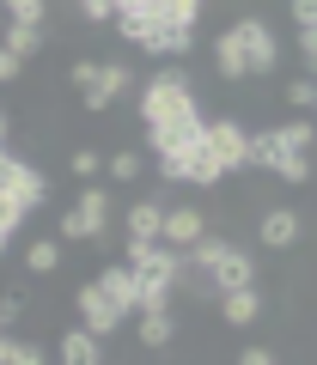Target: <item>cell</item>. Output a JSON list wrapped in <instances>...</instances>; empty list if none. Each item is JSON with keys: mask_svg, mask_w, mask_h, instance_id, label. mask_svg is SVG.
I'll return each instance as SVG.
<instances>
[{"mask_svg": "<svg viewBox=\"0 0 317 365\" xmlns=\"http://www.w3.org/2000/svg\"><path fill=\"white\" fill-rule=\"evenodd\" d=\"M141 122H146V146L158 158V182H213L226 177L220 158L208 140V116L196 104V86H189L183 67H158L141 91Z\"/></svg>", "mask_w": 317, "mask_h": 365, "instance_id": "obj_1", "label": "cell"}, {"mask_svg": "<svg viewBox=\"0 0 317 365\" xmlns=\"http://www.w3.org/2000/svg\"><path fill=\"white\" fill-rule=\"evenodd\" d=\"M79 13L92 25H116L134 49L171 61V55H189V31H196L201 0H79Z\"/></svg>", "mask_w": 317, "mask_h": 365, "instance_id": "obj_2", "label": "cell"}, {"mask_svg": "<svg viewBox=\"0 0 317 365\" xmlns=\"http://www.w3.org/2000/svg\"><path fill=\"white\" fill-rule=\"evenodd\" d=\"M43 195H49V177L0 146V232H19V225H25V213L43 207Z\"/></svg>", "mask_w": 317, "mask_h": 365, "instance_id": "obj_3", "label": "cell"}, {"mask_svg": "<svg viewBox=\"0 0 317 365\" xmlns=\"http://www.w3.org/2000/svg\"><path fill=\"white\" fill-rule=\"evenodd\" d=\"M104 225H110V189H104V182H86V189H79V201L61 213L55 237H61V244H98V237H104Z\"/></svg>", "mask_w": 317, "mask_h": 365, "instance_id": "obj_4", "label": "cell"}, {"mask_svg": "<svg viewBox=\"0 0 317 365\" xmlns=\"http://www.w3.org/2000/svg\"><path fill=\"white\" fill-rule=\"evenodd\" d=\"M251 165H256V170H275L281 182H305V177H311V153L287 146V134H281V128L251 134Z\"/></svg>", "mask_w": 317, "mask_h": 365, "instance_id": "obj_5", "label": "cell"}, {"mask_svg": "<svg viewBox=\"0 0 317 365\" xmlns=\"http://www.w3.org/2000/svg\"><path fill=\"white\" fill-rule=\"evenodd\" d=\"M238 43H244V61H251V79H263V73H275V67H281V43H275V31H268L263 25V19H238Z\"/></svg>", "mask_w": 317, "mask_h": 365, "instance_id": "obj_6", "label": "cell"}, {"mask_svg": "<svg viewBox=\"0 0 317 365\" xmlns=\"http://www.w3.org/2000/svg\"><path fill=\"white\" fill-rule=\"evenodd\" d=\"M74 304H79V323L92 329L98 341H104V335H116V329L129 323V317H122L116 304L104 299V287H98V280H86V287H79V299H74Z\"/></svg>", "mask_w": 317, "mask_h": 365, "instance_id": "obj_7", "label": "cell"}, {"mask_svg": "<svg viewBox=\"0 0 317 365\" xmlns=\"http://www.w3.org/2000/svg\"><path fill=\"white\" fill-rule=\"evenodd\" d=\"M208 140H213L220 170H244V165H251V134H244V122H232V116L208 122Z\"/></svg>", "mask_w": 317, "mask_h": 365, "instance_id": "obj_8", "label": "cell"}, {"mask_svg": "<svg viewBox=\"0 0 317 365\" xmlns=\"http://www.w3.org/2000/svg\"><path fill=\"white\" fill-rule=\"evenodd\" d=\"M98 287H104V299L116 304L122 317H141V274H134L129 262H110V268L98 274Z\"/></svg>", "mask_w": 317, "mask_h": 365, "instance_id": "obj_9", "label": "cell"}, {"mask_svg": "<svg viewBox=\"0 0 317 365\" xmlns=\"http://www.w3.org/2000/svg\"><path fill=\"white\" fill-rule=\"evenodd\" d=\"M129 86H134V79H129V67H122V61H104L98 86H86V91H79V104H86V110H110L116 98H129Z\"/></svg>", "mask_w": 317, "mask_h": 365, "instance_id": "obj_10", "label": "cell"}, {"mask_svg": "<svg viewBox=\"0 0 317 365\" xmlns=\"http://www.w3.org/2000/svg\"><path fill=\"white\" fill-rule=\"evenodd\" d=\"M201 237H208L201 207H171V213H165V244H171V250H196Z\"/></svg>", "mask_w": 317, "mask_h": 365, "instance_id": "obj_11", "label": "cell"}, {"mask_svg": "<svg viewBox=\"0 0 317 365\" xmlns=\"http://www.w3.org/2000/svg\"><path fill=\"white\" fill-rule=\"evenodd\" d=\"M165 213H171V207H165V189L146 195V201H134V207H129V237H153V244H158V237H165Z\"/></svg>", "mask_w": 317, "mask_h": 365, "instance_id": "obj_12", "label": "cell"}, {"mask_svg": "<svg viewBox=\"0 0 317 365\" xmlns=\"http://www.w3.org/2000/svg\"><path fill=\"white\" fill-rule=\"evenodd\" d=\"M256 311H263V292H256V287H232V292H220V317H226L232 329H251Z\"/></svg>", "mask_w": 317, "mask_h": 365, "instance_id": "obj_13", "label": "cell"}, {"mask_svg": "<svg viewBox=\"0 0 317 365\" xmlns=\"http://www.w3.org/2000/svg\"><path fill=\"white\" fill-rule=\"evenodd\" d=\"M61 365H104V341L92 329H67L61 335Z\"/></svg>", "mask_w": 317, "mask_h": 365, "instance_id": "obj_14", "label": "cell"}, {"mask_svg": "<svg viewBox=\"0 0 317 365\" xmlns=\"http://www.w3.org/2000/svg\"><path fill=\"white\" fill-rule=\"evenodd\" d=\"M256 237H263L268 250H293V244H299V213H293V207L263 213V232H256Z\"/></svg>", "mask_w": 317, "mask_h": 365, "instance_id": "obj_15", "label": "cell"}, {"mask_svg": "<svg viewBox=\"0 0 317 365\" xmlns=\"http://www.w3.org/2000/svg\"><path fill=\"white\" fill-rule=\"evenodd\" d=\"M213 61H220L226 79H251V61H244V43H238V31H220V43H213Z\"/></svg>", "mask_w": 317, "mask_h": 365, "instance_id": "obj_16", "label": "cell"}, {"mask_svg": "<svg viewBox=\"0 0 317 365\" xmlns=\"http://www.w3.org/2000/svg\"><path fill=\"white\" fill-rule=\"evenodd\" d=\"M61 268V237H31L25 244V274H55Z\"/></svg>", "mask_w": 317, "mask_h": 365, "instance_id": "obj_17", "label": "cell"}, {"mask_svg": "<svg viewBox=\"0 0 317 365\" xmlns=\"http://www.w3.org/2000/svg\"><path fill=\"white\" fill-rule=\"evenodd\" d=\"M0 365H49V359H43L37 341H19L13 329H0Z\"/></svg>", "mask_w": 317, "mask_h": 365, "instance_id": "obj_18", "label": "cell"}, {"mask_svg": "<svg viewBox=\"0 0 317 365\" xmlns=\"http://www.w3.org/2000/svg\"><path fill=\"white\" fill-rule=\"evenodd\" d=\"M134 335H141L146 347H171V311H141L134 317Z\"/></svg>", "mask_w": 317, "mask_h": 365, "instance_id": "obj_19", "label": "cell"}, {"mask_svg": "<svg viewBox=\"0 0 317 365\" xmlns=\"http://www.w3.org/2000/svg\"><path fill=\"white\" fill-rule=\"evenodd\" d=\"M0 43H6L19 61H31V55L43 49V25H6V37H0Z\"/></svg>", "mask_w": 317, "mask_h": 365, "instance_id": "obj_20", "label": "cell"}, {"mask_svg": "<svg viewBox=\"0 0 317 365\" xmlns=\"http://www.w3.org/2000/svg\"><path fill=\"white\" fill-rule=\"evenodd\" d=\"M0 6L13 25H43V13H49V0H0Z\"/></svg>", "mask_w": 317, "mask_h": 365, "instance_id": "obj_21", "label": "cell"}, {"mask_svg": "<svg viewBox=\"0 0 317 365\" xmlns=\"http://www.w3.org/2000/svg\"><path fill=\"white\" fill-rule=\"evenodd\" d=\"M287 104L311 116V104H317V79H311V73H299V79H293V86H287Z\"/></svg>", "mask_w": 317, "mask_h": 365, "instance_id": "obj_22", "label": "cell"}, {"mask_svg": "<svg viewBox=\"0 0 317 365\" xmlns=\"http://www.w3.org/2000/svg\"><path fill=\"white\" fill-rule=\"evenodd\" d=\"M110 177H116V182H134V177H141V153H110Z\"/></svg>", "mask_w": 317, "mask_h": 365, "instance_id": "obj_23", "label": "cell"}, {"mask_svg": "<svg viewBox=\"0 0 317 365\" xmlns=\"http://www.w3.org/2000/svg\"><path fill=\"white\" fill-rule=\"evenodd\" d=\"M104 165H110V158H98L92 146H79V153H74V177H86V182H92V177H104Z\"/></svg>", "mask_w": 317, "mask_h": 365, "instance_id": "obj_24", "label": "cell"}, {"mask_svg": "<svg viewBox=\"0 0 317 365\" xmlns=\"http://www.w3.org/2000/svg\"><path fill=\"white\" fill-rule=\"evenodd\" d=\"M19 317H25V299H19V292H6V299H0V329H13Z\"/></svg>", "mask_w": 317, "mask_h": 365, "instance_id": "obj_25", "label": "cell"}, {"mask_svg": "<svg viewBox=\"0 0 317 365\" xmlns=\"http://www.w3.org/2000/svg\"><path fill=\"white\" fill-rule=\"evenodd\" d=\"M293 25H299V31H317V0H293Z\"/></svg>", "mask_w": 317, "mask_h": 365, "instance_id": "obj_26", "label": "cell"}, {"mask_svg": "<svg viewBox=\"0 0 317 365\" xmlns=\"http://www.w3.org/2000/svg\"><path fill=\"white\" fill-rule=\"evenodd\" d=\"M98 73H104V61H74V86H79V91L98 86Z\"/></svg>", "mask_w": 317, "mask_h": 365, "instance_id": "obj_27", "label": "cell"}, {"mask_svg": "<svg viewBox=\"0 0 317 365\" xmlns=\"http://www.w3.org/2000/svg\"><path fill=\"white\" fill-rule=\"evenodd\" d=\"M299 55H305V73L317 79V31H299Z\"/></svg>", "mask_w": 317, "mask_h": 365, "instance_id": "obj_28", "label": "cell"}, {"mask_svg": "<svg viewBox=\"0 0 317 365\" xmlns=\"http://www.w3.org/2000/svg\"><path fill=\"white\" fill-rule=\"evenodd\" d=\"M19 67H25V61H19V55L0 43V86H6V79H19Z\"/></svg>", "mask_w": 317, "mask_h": 365, "instance_id": "obj_29", "label": "cell"}, {"mask_svg": "<svg viewBox=\"0 0 317 365\" xmlns=\"http://www.w3.org/2000/svg\"><path fill=\"white\" fill-rule=\"evenodd\" d=\"M238 365H275V353H268V347H244V353H238Z\"/></svg>", "mask_w": 317, "mask_h": 365, "instance_id": "obj_30", "label": "cell"}, {"mask_svg": "<svg viewBox=\"0 0 317 365\" xmlns=\"http://www.w3.org/2000/svg\"><path fill=\"white\" fill-rule=\"evenodd\" d=\"M0 140H6V110H0Z\"/></svg>", "mask_w": 317, "mask_h": 365, "instance_id": "obj_31", "label": "cell"}, {"mask_svg": "<svg viewBox=\"0 0 317 365\" xmlns=\"http://www.w3.org/2000/svg\"><path fill=\"white\" fill-rule=\"evenodd\" d=\"M6 244H13V232H0V250H6Z\"/></svg>", "mask_w": 317, "mask_h": 365, "instance_id": "obj_32", "label": "cell"}, {"mask_svg": "<svg viewBox=\"0 0 317 365\" xmlns=\"http://www.w3.org/2000/svg\"><path fill=\"white\" fill-rule=\"evenodd\" d=\"M311 122H317V104H311Z\"/></svg>", "mask_w": 317, "mask_h": 365, "instance_id": "obj_33", "label": "cell"}]
</instances>
